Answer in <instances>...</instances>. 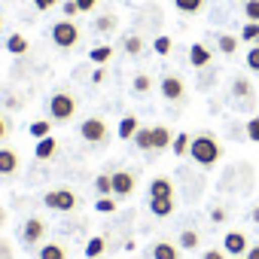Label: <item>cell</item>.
I'll list each match as a JSON object with an SVG mask.
<instances>
[{
    "mask_svg": "<svg viewBox=\"0 0 259 259\" xmlns=\"http://www.w3.org/2000/svg\"><path fill=\"white\" fill-rule=\"evenodd\" d=\"M189 156L192 162H198L201 168H213L223 156V147L213 135H195L192 138V147H189Z\"/></svg>",
    "mask_w": 259,
    "mask_h": 259,
    "instance_id": "6da1fadb",
    "label": "cell"
},
{
    "mask_svg": "<svg viewBox=\"0 0 259 259\" xmlns=\"http://www.w3.org/2000/svg\"><path fill=\"white\" fill-rule=\"evenodd\" d=\"M52 43H55L58 49H73V46L79 43V28H76V22H73V19L55 22V25H52Z\"/></svg>",
    "mask_w": 259,
    "mask_h": 259,
    "instance_id": "7a4b0ae2",
    "label": "cell"
},
{
    "mask_svg": "<svg viewBox=\"0 0 259 259\" xmlns=\"http://www.w3.org/2000/svg\"><path fill=\"white\" fill-rule=\"evenodd\" d=\"M49 113H52L55 122H70L73 113H76V98L70 92H55L49 98Z\"/></svg>",
    "mask_w": 259,
    "mask_h": 259,
    "instance_id": "3957f363",
    "label": "cell"
},
{
    "mask_svg": "<svg viewBox=\"0 0 259 259\" xmlns=\"http://www.w3.org/2000/svg\"><path fill=\"white\" fill-rule=\"evenodd\" d=\"M43 204H46L49 210L70 213V210L76 207V195H73L70 189H52V192H46V195H43Z\"/></svg>",
    "mask_w": 259,
    "mask_h": 259,
    "instance_id": "277c9868",
    "label": "cell"
},
{
    "mask_svg": "<svg viewBox=\"0 0 259 259\" xmlns=\"http://www.w3.org/2000/svg\"><path fill=\"white\" fill-rule=\"evenodd\" d=\"M79 135H82L85 144H101V141L107 138V122H104L101 116H89V119L79 125Z\"/></svg>",
    "mask_w": 259,
    "mask_h": 259,
    "instance_id": "5b68a950",
    "label": "cell"
},
{
    "mask_svg": "<svg viewBox=\"0 0 259 259\" xmlns=\"http://www.w3.org/2000/svg\"><path fill=\"white\" fill-rule=\"evenodd\" d=\"M110 177H113V195L116 198H128V195L135 192V186H138V177L132 171H116Z\"/></svg>",
    "mask_w": 259,
    "mask_h": 259,
    "instance_id": "8992f818",
    "label": "cell"
},
{
    "mask_svg": "<svg viewBox=\"0 0 259 259\" xmlns=\"http://www.w3.org/2000/svg\"><path fill=\"white\" fill-rule=\"evenodd\" d=\"M159 92H162V98H165V101H183V95H186V85H183V79H180V76L168 73V76L159 82Z\"/></svg>",
    "mask_w": 259,
    "mask_h": 259,
    "instance_id": "52a82bcc",
    "label": "cell"
},
{
    "mask_svg": "<svg viewBox=\"0 0 259 259\" xmlns=\"http://www.w3.org/2000/svg\"><path fill=\"white\" fill-rule=\"evenodd\" d=\"M43 235H46V223H43L40 217H31V220L22 226V241H25V244H37Z\"/></svg>",
    "mask_w": 259,
    "mask_h": 259,
    "instance_id": "ba28073f",
    "label": "cell"
},
{
    "mask_svg": "<svg viewBox=\"0 0 259 259\" xmlns=\"http://www.w3.org/2000/svg\"><path fill=\"white\" fill-rule=\"evenodd\" d=\"M247 238H244V232H229L226 238H223V250L226 253H232V256H244L247 253Z\"/></svg>",
    "mask_w": 259,
    "mask_h": 259,
    "instance_id": "9c48e42d",
    "label": "cell"
},
{
    "mask_svg": "<svg viewBox=\"0 0 259 259\" xmlns=\"http://www.w3.org/2000/svg\"><path fill=\"white\" fill-rule=\"evenodd\" d=\"M19 171V153L10 147H0V177H13Z\"/></svg>",
    "mask_w": 259,
    "mask_h": 259,
    "instance_id": "30bf717a",
    "label": "cell"
},
{
    "mask_svg": "<svg viewBox=\"0 0 259 259\" xmlns=\"http://www.w3.org/2000/svg\"><path fill=\"white\" fill-rule=\"evenodd\" d=\"M171 128L168 125H153V153H162V150H171Z\"/></svg>",
    "mask_w": 259,
    "mask_h": 259,
    "instance_id": "8fae6325",
    "label": "cell"
},
{
    "mask_svg": "<svg viewBox=\"0 0 259 259\" xmlns=\"http://www.w3.org/2000/svg\"><path fill=\"white\" fill-rule=\"evenodd\" d=\"M189 64L198 67V70L207 67V64H210V49H207L204 43H192V46H189Z\"/></svg>",
    "mask_w": 259,
    "mask_h": 259,
    "instance_id": "7c38bea8",
    "label": "cell"
},
{
    "mask_svg": "<svg viewBox=\"0 0 259 259\" xmlns=\"http://www.w3.org/2000/svg\"><path fill=\"white\" fill-rule=\"evenodd\" d=\"M150 198H174V183L168 177H153L150 183Z\"/></svg>",
    "mask_w": 259,
    "mask_h": 259,
    "instance_id": "4fadbf2b",
    "label": "cell"
},
{
    "mask_svg": "<svg viewBox=\"0 0 259 259\" xmlns=\"http://www.w3.org/2000/svg\"><path fill=\"white\" fill-rule=\"evenodd\" d=\"M138 128H141V122H138L135 116H122V119H119V132H116V135H119L122 141H135Z\"/></svg>",
    "mask_w": 259,
    "mask_h": 259,
    "instance_id": "5bb4252c",
    "label": "cell"
},
{
    "mask_svg": "<svg viewBox=\"0 0 259 259\" xmlns=\"http://www.w3.org/2000/svg\"><path fill=\"white\" fill-rule=\"evenodd\" d=\"M55 150H58V141L49 135V138H43V141H37V150H34V156L40 159V162H49L52 156H55Z\"/></svg>",
    "mask_w": 259,
    "mask_h": 259,
    "instance_id": "9a60e30c",
    "label": "cell"
},
{
    "mask_svg": "<svg viewBox=\"0 0 259 259\" xmlns=\"http://www.w3.org/2000/svg\"><path fill=\"white\" fill-rule=\"evenodd\" d=\"M253 95V85H250V79H244V76H235L232 79V98H238V101H247Z\"/></svg>",
    "mask_w": 259,
    "mask_h": 259,
    "instance_id": "2e32d148",
    "label": "cell"
},
{
    "mask_svg": "<svg viewBox=\"0 0 259 259\" xmlns=\"http://www.w3.org/2000/svg\"><path fill=\"white\" fill-rule=\"evenodd\" d=\"M153 259H180V247H174L168 241H159L153 247Z\"/></svg>",
    "mask_w": 259,
    "mask_h": 259,
    "instance_id": "e0dca14e",
    "label": "cell"
},
{
    "mask_svg": "<svg viewBox=\"0 0 259 259\" xmlns=\"http://www.w3.org/2000/svg\"><path fill=\"white\" fill-rule=\"evenodd\" d=\"M28 46H31V43H28L25 34H13V37L7 40V52H10V55H25Z\"/></svg>",
    "mask_w": 259,
    "mask_h": 259,
    "instance_id": "ac0fdd59",
    "label": "cell"
},
{
    "mask_svg": "<svg viewBox=\"0 0 259 259\" xmlns=\"http://www.w3.org/2000/svg\"><path fill=\"white\" fill-rule=\"evenodd\" d=\"M189 147H192V138H189L186 132H183V135H174V141H171V153H174V156H180V159L189 156Z\"/></svg>",
    "mask_w": 259,
    "mask_h": 259,
    "instance_id": "d6986e66",
    "label": "cell"
},
{
    "mask_svg": "<svg viewBox=\"0 0 259 259\" xmlns=\"http://www.w3.org/2000/svg\"><path fill=\"white\" fill-rule=\"evenodd\" d=\"M150 210L156 217H171L174 213V198H150Z\"/></svg>",
    "mask_w": 259,
    "mask_h": 259,
    "instance_id": "ffe728a7",
    "label": "cell"
},
{
    "mask_svg": "<svg viewBox=\"0 0 259 259\" xmlns=\"http://www.w3.org/2000/svg\"><path fill=\"white\" fill-rule=\"evenodd\" d=\"M135 147H138L141 153H153V128H138Z\"/></svg>",
    "mask_w": 259,
    "mask_h": 259,
    "instance_id": "44dd1931",
    "label": "cell"
},
{
    "mask_svg": "<svg viewBox=\"0 0 259 259\" xmlns=\"http://www.w3.org/2000/svg\"><path fill=\"white\" fill-rule=\"evenodd\" d=\"M28 132H31V138H34V141H43V138H49V135H52V122H49V119H37V122H31Z\"/></svg>",
    "mask_w": 259,
    "mask_h": 259,
    "instance_id": "7402d4cb",
    "label": "cell"
},
{
    "mask_svg": "<svg viewBox=\"0 0 259 259\" xmlns=\"http://www.w3.org/2000/svg\"><path fill=\"white\" fill-rule=\"evenodd\" d=\"M37 259H67V250L61 244H43L40 253H37Z\"/></svg>",
    "mask_w": 259,
    "mask_h": 259,
    "instance_id": "603a6c76",
    "label": "cell"
},
{
    "mask_svg": "<svg viewBox=\"0 0 259 259\" xmlns=\"http://www.w3.org/2000/svg\"><path fill=\"white\" fill-rule=\"evenodd\" d=\"M198 244H201V235L195 229L180 232V250H198Z\"/></svg>",
    "mask_w": 259,
    "mask_h": 259,
    "instance_id": "cb8c5ba5",
    "label": "cell"
},
{
    "mask_svg": "<svg viewBox=\"0 0 259 259\" xmlns=\"http://www.w3.org/2000/svg\"><path fill=\"white\" fill-rule=\"evenodd\" d=\"M89 58H92V61H95L98 67H104V64H107V61L113 58V46H95V49L89 52Z\"/></svg>",
    "mask_w": 259,
    "mask_h": 259,
    "instance_id": "d4e9b609",
    "label": "cell"
},
{
    "mask_svg": "<svg viewBox=\"0 0 259 259\" xmlns=\"http://www.w3.org/2000/svg\"><path fill=\"white\" fill-rule=\"evenodd\" d=\"M217 46H220L223 55H235V49H238V37H232V34H220V37H217Z\"/></svg>",
    "mask_w": 259,
    "mask_h": 259,
    "instance_id": "484cf974",
    "label": "cell"
},
{
    "mask_svg": "<svg viewBox=\"0 0 259 259\" xmlns=\"http://www.w3.org/2000/svg\"><path fill=\"white\" fill-rule=\"evenodd\" d=\"M104 250H107V241H104L101 235H95V238H92V241L85 244V256H89V259H98V256H101Z\"/></svg>",
    "mask_w": 259,
    "mask_h": 259,
    "instance_id": "4316f807",
    "label": "cell"
},
{
    "mask_svg": "<svg viewBox=\"0 0 259 259\" xmlns=\"http://www.w3.org/2000/svg\"><path fill=\"white\" fill-rule=\"evenodd\" d=\"M174 7H177L180 13H186V16H195V13H201L204 0H174Z\"/></svg>",
    "mask_w": 259,
    "mask_h": 259,
    "instance_id": "83f0119b",
    "label": "cell"
},
{
    "mask_svg": "<svg viewBox=\"0 0 259 259\" xmlns=\"http://www.w3.org/2000/svg\"><path fill=\"white\" fill-rule=\"evenodd\" d=\"M122 46H125L128 55H141V52H144V40H141L138 34H128V37L122 40Z\"/></svg>",
    "mask_w": 259,
    "mask_h": 259,
    "instance_id": "f1b7e54d",
    "label": "cell"
},
{
    "mask_svg": "<svg viewBox=\"0 0 259 259\" xmlns=\"http://www.w3.org/2000/svg\"><path fill=\"white\" fill-rule=\"evenodd\" d=\"M95 189H98L101 195H113V177H110V174H98V177H95Z\"/></svg>",
    "mask_w": 259,
    "mask_h": 259,
    "instance_id": "f546056e",
    "label": "cell"
},
{
    "mask_svg": "<svg viewBox=\"0 0 259 259\" xmlns=\"http://www.w3.org/2000/svg\"><path fill=\"white\" fill-rule=\"evenodd\" d=\"M95 210H98V213H116V201H113V195H101V198L95 201Z\"/></svg>",
    "mask_w": 259,
    "mask_h": 259,
    "instance_id": "4dcf8cb0",
    "label": "cell"
},
{
    "mask_svg": "<svg viewBox=\"0 0 259 259\" xmlns=\"http://www.w3.org/2000/svg\"><path fill=\"white\" fill-rule=\"evenodd\" d=\"M241 40L256 43V40H259V22H247V25L241 28Z\"/></svg>",
    "mask_w": 259,
    "mask_h": 259,
    "instance_id": "1f68e13d",
    "label": "cell"
},
{
    "mask_svg": "<svg viewBox=\"0 0 259 259\" xmlns=\"http://www.w3.org/2000/svg\"><path fill=\"white\" fill-rule=\"evenodd\" d=\"M150 89H153V79H150L147 73H138V76H135V92H138V95H147Z\"/></svg>",
    "mask_w": 259,
    "mask_h": 259,
    "instance_id": "d6a6232c",
    "label": "cell"
},
{
    "mask_svg": "<svg viewBox=\"0 0 259 259\" xmlns=\"http://www.w3.org/2000/svg\"><path fill=\"white\" fill-rule=\"evenodd\" d=\"M244 16L247 22H259V0H244Z\"/></svg>",
    "mask_w": 259,
    "mask_h": 259,
    "instance_id": "836d02e7",
    "label": "cell"
},
{
    "mask_svg": "<svg viewBox=\"0 0 259 259\" xmlns=\"http://www.w3.org/2000/svg\"><path fill=\"white\" fill-rule=\"evenodd\" d=\"M95 28H98L101 34H107V31H113V28H116V16H101V19L95 22Z\"/></svg>",
    "mask_w": 259,
    "mask_h": 259,
    "instance_id": "e575fe53",
    "label": "cell"
},
{
    "mask_svg": "<svg viewBox=\"0 0 259 259\" xmlns=\"http://www.w3.org/2000/svg\"><path fill=\"white\" fill-rule=\"evenodd\" d=\"M247 138H250L253 144H259V113L247 122Z\"/></svg>",
    "mask_w": 259,
    "mask_h": 259,
    "instance_id": "d590c367",
    "label": "cell"
},
{
    "mask_svg": "<svg viewBox=\"0 0 259 259\" xmlns=\"http://www.w3.org/2000/svg\"><path fill=\"white\" fill-rule=\"evenodd\" d=\"M153 49H156V55H168L171 52V37H156Z\"/></svg>",
    "mask_w": 259,
    "mask_h": 259,
    "instance_id": "8d00e7d4",
    "label": "cell"
},
{
    "mask_svg": "<svg viewBox=\"0 0 259 259\" xmlns=\"http://www.w3.org/2000/svg\"><path fill=\"white\" fill-rule=\"evenodd\" d=\"M247 67H250V70H256V73H259V46H253V49H250V52H247Z\"/></svg>",
    "mask_w": 259,
    "mask_h": 259,
    "instance_id": "74e56055",
    "label": "cell"
},
{
    "mask_svg": "<svg viewBox=\"0 0 259 259\" xmlns=\"http://www.w3.org/2000/svg\"><path fill=\"white\" fill-rule=\"evenodd\" d=\"M61 13L70 19V16H76L79 13V7H76V0H64V4H61Z\"/></svg>",
    "mask_w": 259,
    "mask_h": 259,
    "instance_id": "f35d334b",
    "label": "cell"
},
{
    "mask_svg": "<svg viewBox=\"0 0 259 259\" xmlns=\"http://www.w3.org/2000/svg\"><path fill=\"white\" fill-rule=\"evenodd\" d=\"M76 7H79V13H92L98 7V0H76Z\"/></svg>",
    "mask_w": 259,
    "mask_h": 259,
    "instance_id": "ab89813d",
    "label": "cell"
},
{
    "mask_svg": "<svg viewBox=\"0 0 259 259\" xmlns=\"http://www.w3.org/2000/svg\"><path fill=\"white\" fill-rule=\"evenodd\" d=\"M55 4H58V0H34V7H37V10H43V13H46V10H52Z\"/></svg>",
    "mask_w": 259,
    "mask_h": 259,
    "instance_id": "60d3db41",
    "label": "cell"
},
{
    "mask_svg": "<svg viewBox=\"0 0 259 259\" xmlns=\"http://www.w3.org/2000/svg\"><path fill=\"white\" fill-rule=\"evenodd\" d=\"M204 259H229V253H226V250H207Z\"/></svg>",
    "mask_w": 259,
    "mask_h": 259,
    "instance_id": "b9f144b4",
    "label": "cell"
},
{
    "mask_svg": "<svg viewBox=\"0 0 259 259\" xmlns=\"http://www.w3.org/2000/svg\"><path fill=\"white\" fill-rule=\"evenodd\" d=\"M104 76H107V70H104V67H98V70L92 73V82H95V85H101V82H104Z\"/></svg>",
    "mask_w": 259,
    "mask_h": 259,
    "instance_id": "7bdbcfd3",
    "label": "cell"
},
{
    "mask_svg": "<svg viewBox=\"0 0 259 259\" xmlns=\"http://www.w3.org/2000/svg\"><path fill=\"white\" fill-rule=\"evenodd\" d=\"M210 220H213V223H223V220H226V210H223V207H213V210H210Z\"/></svg>",
    "mask_w": 259,
    "mask_h": 259,
    "instance_id": "ee69618b",
    "label": "cell"
},
{
    "mask_svg": "<svg viewBox=\"0 0 259 259\" xmlns=\"http://www.w3.org/2000/svg\"><path fill=\"white\" fill-rule=\"evenodd\" d=\"M244 256H247V259H259V244H256V247H247Z\"/></svg>",
    "mask_w": 259,
    "mask_h": 259,
    "instance_id": "f6af8a7d",
    "label": "cell"
},
{
    "mask_svg": "<svg viewBox=\"0 0 259 259\" xmlns=\"http://www.w3.org/2000/svg\"><path fill=\"white\" fill-rule=\"evenodd\" d=\"M7 132H10V125H7V119H4V116H0V141L7 138Z\"/></svg>",
    "mask_w": 259,
    "mask_h": 259,
    "instance_id": "bcb514c9",
    "label": "cell"
},
{
    "mask_svg": "<svg viewBox=\"0 0 259 259\" xmlns=\"http://www.w3.org/2000/svg\"><path fill=\"white\" fill-rule=\"evenodd\" d=\"M253 223H259V207H253Z\"/></svg>",
    "mask_w": 259,
    "mask_h": 259,
    "instance_id": "7dc6e473",
    "label": "cell"
},
{
    "mask_svg": "<svg viewBox=\"0 0 259 259\" xmlns=\"http://www.w3.org/2000/svg\"><path fill=\"white\" fill-rule=\"evenodd\" d=\"M232 259H247V256H232Z\"/></svg>",
    "mask_w": 259,
    "mask_h": 259,
    "instance_id": "c3c4849f",
    "label": "cell"
},
{
    "mask_svg": "<svg viewBox=\"0 0 259 259\" xmlns=\"http://www.w3.org/2000/svg\"><path fill=\"white\" fill-rule=\"evenodd\" d=\"M0 28H4V19H0Z\"/></svg>",
    "mask_w": 259,
    "mask_h": 259,
    "instance_id": "681fc988",
    "label": "cell"
},
{
    "mask_svg": "<svg viewBox=\"0 0 259 259\" xmlns=\"http://www.w3.org/2000/svg\"><path fill=\"white\" fill-rule=\"evenodd\" d=\"M253 46H259V40H256V43H253Z\"/></svg>",
    "mask_w": 259,
    "mask_h": 259,
    "instance_id": "f907efd6",
    "label": "cell"
},
{
    "mask_svg": "<svg viewBox=\"0 0 259 259\" xmlns=\"http://www.w3.org/2000/svg\"><path fill=\"white\" fill-rule=\"evenodd\" d=\"M241 4H244V0H241Z\"/></svg>",
    "mask_w": 259,
    "mask_h": 259,
    "instance_id": "816d5d0a",
    "label": "cell"
}]
</instances>
